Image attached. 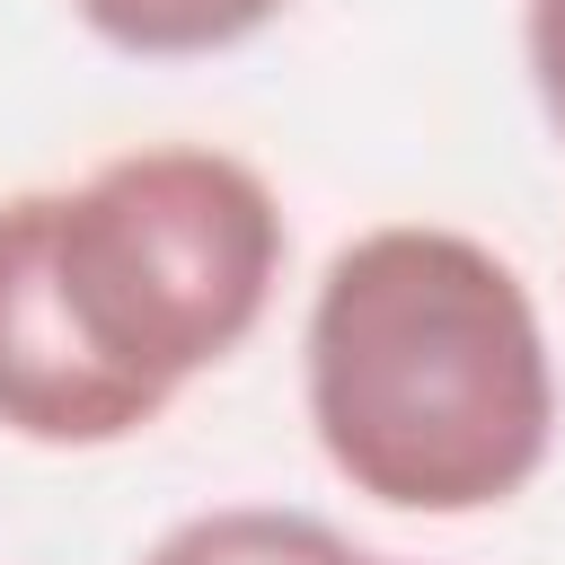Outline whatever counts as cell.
<instances>
[{
    "instance_id": "cell-6",
    "label": "cell",
    "mask_w": 565,
    "mask_h": 565,
    "mask_svg": "<svg viewBox=\"0 0 565 565\" xmlns=\"http://www.w3.org/2000/svg\"><path fill=\"white\" fill-rule=\"evenodd\" d=\"M344 565H406V556H362V547H353V556H344Z\"/></svg>"
},
{
    "instance_id": "cell-2",
    "label": "cell",
    "mask_w": 565,
    "mask_h": 565,
    "mask_svg": "<svg viewBox=\"0 0 565 565\" xmlns=\"http://www.w3.org/2000/svg\"><path fill=\"white\" fill-rule=\"evenodd\" d=\"M309 424L388 512H494L556 441L530 282L468 230L388 221L327 256L309 300Z\"/></svg>"
},
{
    "instance_id": "cell-1",
    "label": "cell",
    "mask_w": 565,
    "mask_h": 565,
    "mask_svg": "<svg viewBox=\"0 0 565 565\" xmlns=\"http://www.w3.org/2000/svg\"><path fill=\"white\" fill-rule=\"evenodd\" d=\"M282 274L274 185L203 141L124 150L79 185L0 203V424L106 450L230 362Z\"/></svg>"
},
{
    "instance_id": "cell-3",
    "label": "cell",
    "mask_w": 565,
    "mask_h": 565,
    "mask_svg": "<svg viewBox=\"0 0 565 565\" xmlns=\"http://www.w3.org/2000/svg\"><path fill=\"white\" fill-rule=\"evenodd\" d=\"M79 26L132 62H194L221 44H247L256 26H274L291 0H71Z\"/></svg>"
},
{
    "instance_id": "cell-4",
    "label": "cell",
    "mask_w": 565,
    "mask_h": 565,
    "mask_svg": "<svg viewBox=\"0 0 565 565\" xmlns=\"http://www.w3.org/2000/svg\"><path fill=\"white\" fill-rule=\"evenodd\" d=\"M353 547L309 521V512H274V503H230V512H194L177 521L141 565H344Z\"/></svg>"
},
{
    "instance_id": "cell-5",
    "label": "cell",
    "mask_w": 565,
    "mask_h": 565,
    "mask_svg": "<svg viewBox=\"0 0 565 565\" xmlns=\"http://www.w3.org/2000/svg\"><path fill=\"white\" fill-rule=\"evenodd\" d=\"M521 44H530V79H539V106L565 141V0H530L521 18Z\"/></svg>"
}]
</instances>
